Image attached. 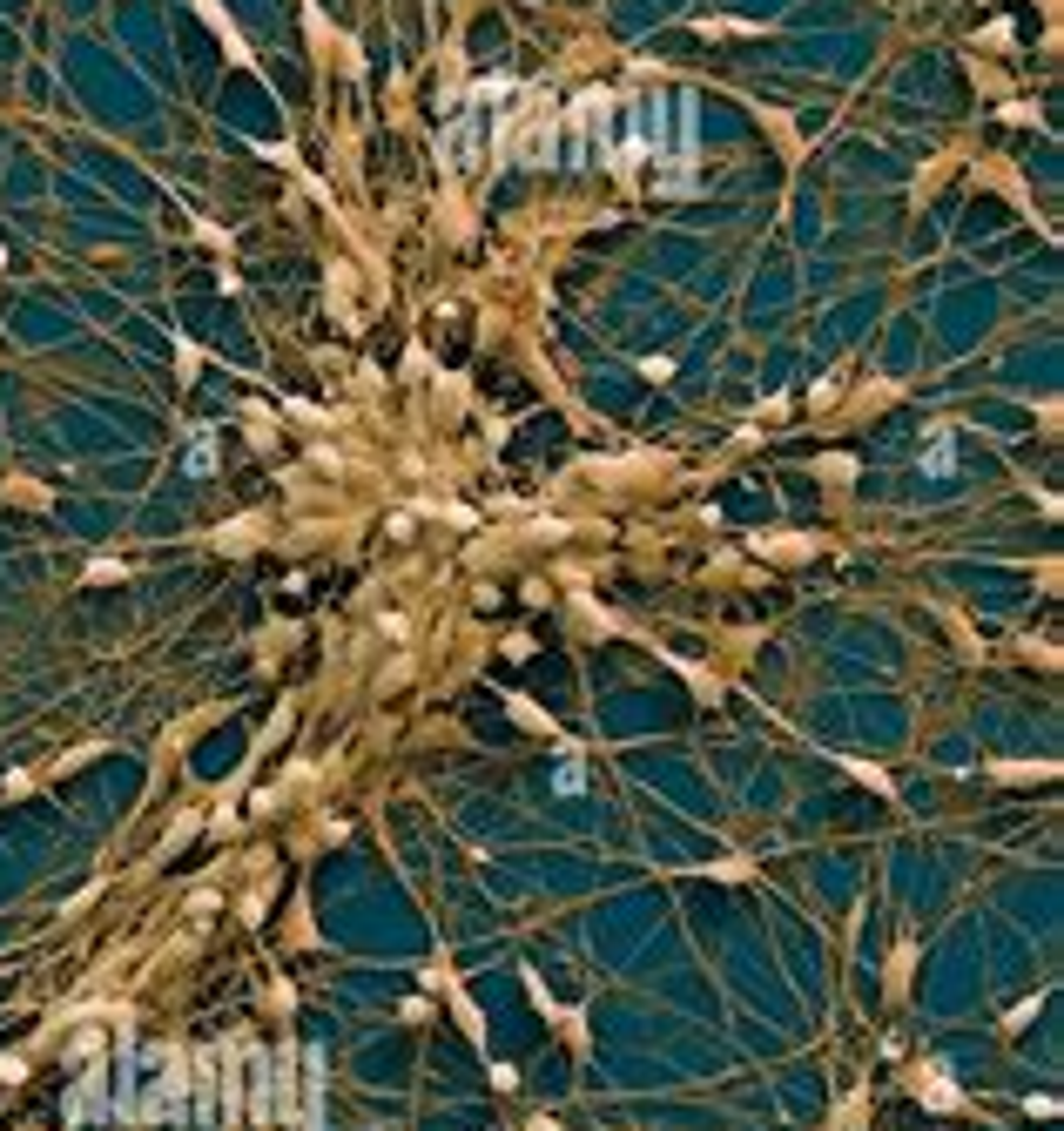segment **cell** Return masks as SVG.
<instances>
[{"label":"cell","instance_id":"obj_1","mask_svg":"<svg viewBox=\"0 0 1064 1131\" xmlns=\"http://www.w3.org/2000/svg\"><path fill=\"white\" fill-rule=\"evenodd\" d=\"M142 1118H190V1057L183 1051H149L142 1097H135V1125Z\"/></svg>","mask_w":1064,"mask_h":1131},{"label":"cell","instance_id":"obj_2","mask_svg":"<svg viewBox=\"0 0 1064 1131\" xmlns=\"http://www.w3.org/2000/svg\"><path fill=\"white\" fill-rule=\"evenodd\" d=\"M479 155H486V114H479V109L452 114L445 142H438V162H445V176H472V169H479Z\"/></svg>","mask_w":1064,"mask_h":1131},{"label":"cell","instance_id":"obj_3","mask_svg":"<svg viewBox=\"0 0 1064 1131\" xmlns=\"http://www.w3.org/2000/svg\"><path fill=\"white\" fill-rule=\"evenodd\" d=\"M243 1118L276 1125V1064H269V1051H250V1044H243Z\"/></svg>","mask_w":1064,"mask_h":1131},{"label":"cell","instance_id":"obj_4","mask_svg":"<svg viewBox=\"0 0 1064 1131\" xmlns=\"http://www.w3.org/2000/svg\"><path fill=\"white\" fill-rule=\"evenodd\" d=\"M304 1057V1085H297V1131H324V1097H331V1071H324V1051L297 1044Z\"/></svg>","mask_w":1064,"mask_h":1131},{"label":"cell","instance_id":"obj_5","mask_svg":"<svg viewBox=\"0 0 1064 1131\" xmlns=\"http://www.w3.org/2000/svg\"><path fill=\"white\" fill-rule=\"evenodd\" d=\"M95 1118H109V1085H102V1071L88 1064L75 1097H68V1125H95Z\"/></svg>","mask_w":1064,"mask_h":1131},{"label":"cell","instance_id":"obj_6","mask_svg":"<svg viewBox=\"0 0 1064 1131\" xmlns=\"http://www.w3.org/2000/svg\"><path fill=\"white\" fill-rule=\"evenodd\" d=\"M950 445H956L950 424H930V438H923V472H930V479H950V472H956Z\"/></svg>","mask_w":1064,"mask_h":1131},{"label":"cell","instance_id":"obj_7","mask_svg":"<svg viewBox=\"0 0 1064 1131\" xmlns=\"http://www.w3.org/2000/svg\"><path fill=\"white\" fill-rule=\"evenodd\" d=\"M923 1104H930V1111H956V1104H963V1092H956L944 1071H923Z\"/></svg>","mask_w":1064,"mask_h":1131},{"label":"cell","instance_id":"obj_8","mask_svg":"<svg viewBox=\"0 0 1064 1131\" xmlns=\"http://www.w3.org/2000/svg\"><path fill=\"white\" fill-rule=\"evenodd\" d=\"M519 95V75H486L472 88V109H493V102H512Z\"/></svg>","mask_w":1064,"mask_h":1131},{"label":"cell","instance_id":"obj_9","mask_svg":"<svg viewBox=\"0 0 1064 1131\" xmlns=\"http://www.w3.org/2000/svg\"><path fill=\"white\" fill-rule=\"evenodd\" d=\"M183 472H190V479H209V472H216V438H209V431H195V438H190Z\"/></svg>","mask_w":1064,"mask_h":1131},{"label":"cell","instance_id":"obj_10","mask_svg":"<svg viewBox=\"0 0 1064 1131\" xmlns=\"http://www.w3.org/2000/svg\"><path fill=\"white\" fill-rule=\"evenodd\" d=\"M202 21H209V28H216V35H223V47H229V54H236V61H250V47H243V35H236V28H229V21H223V7H216V0H202Z\"/></svg>","mask_w":1064,"mask_h":1131},{"label":"cell","instance_id":"obj_11","mask_svg":"<svg viewBox=\"0 0 1064 1131\" xmlns=\"http://www.w3.org/2000/svg\"><path fill=\"white\" fill-rule=\"evenodd\" d=\"M553 789H560V794H579V789H586V768H579V754H567V761H560Z\"/></svg>","mask_w":1064,"mask_h":1131},{"label":"cell","instance_id":"obj_12","mask_svg":"<svg viewBox=\"0 0 1064 1131\" xmlns=\"http://www.w3.org/2000/svg\"><path fill=\"white\" fill-rule=\"evenodd\" d=\"M701 35H748V21H727V14H715V21H701Z\"/></svg>","mask_w":1064,"mask_h":1131}]
</instances>
